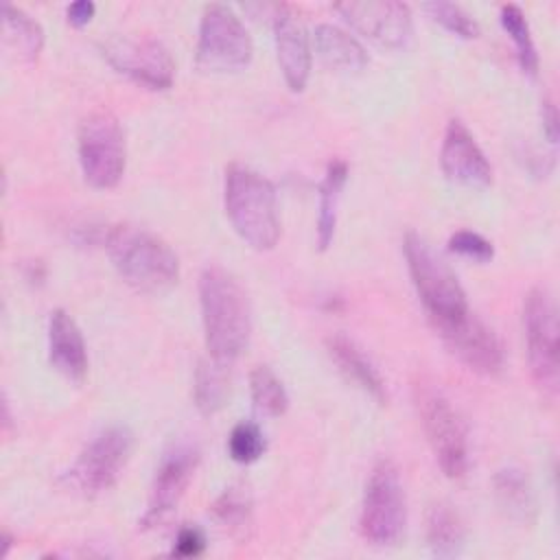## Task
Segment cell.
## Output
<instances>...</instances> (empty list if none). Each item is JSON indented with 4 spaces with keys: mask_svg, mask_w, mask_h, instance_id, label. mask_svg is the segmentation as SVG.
I'll list each match as a JSON object with an SVG mask.
<instances>
[{
    "mask_svg": "<svg viewBox=\"0 0 560 560\" xmlns=\"http://www.w3.org/2000/svg\"><path fill=\"white\" fill-rule=\"evenodd\" d=\"M440 164L444 175L451 182H457L470 188H483L492 182L490 162L486 160L475 136L457 118L448 120L446 125V133L440 151Z\"/></svg>",
    "mask_w": 560,
    "mask_h": 560,
    "instance_id": "15",
    "label": "cell"
},
{
    "mask_svg": "<svg viewBox=\"0 0 560 560\" xmlns=\"http://www.w3.org/2000/svg\"><path fill=\"white\" fill-rule=\"evenodd\" d=\"M105 249L127 284L142 293H164L179 278L177 254L153 232L118 223L105 234Z\"/></svg>",
    "mask_w": 560,
    "mask_h": 560,
    "instance_id": "2",
    "label": "cell"
},
{
    "mask_svg": "<svg viewBox=\"0 0 560 560\" xmlns=\"http://www.w3.org/2000/svg\"><path fill=\"white\" fill-rule=\"evenodd\" d=\"M418 409L440 468L451 479L462 477L468 466V440L457 409L433 387L418 389Z\"/></svg>",
    "mask_w": 560,
    "mask_h": 560,
    "instance_id": "9",
    "label": "cell"
},
{
    "mask_svg": "<svg viewBox=\"0 0 560 560\" xmlns=\"http://www.w3.org/2000/svg\"><path fill=\"white\" fill-rule=\"evenodd\" d=\"M48 359L68 381L81 383L88 374V350L83 335L70 313L57 308L48 324Z\"/></svg>",
    "mask_w": 560,
    "mask_h": 560,
    "instance_id": "17",
    "label": "cell"
},
{
    "mask_svg": "<svg viewBox=\"0 0 560 560\" xmlns=\"http://www.w3.org/2000/svg\"><path fill=\"white\" fill-rule=\"evenodd\" d=\"M131 448V429L125 424H112L92 438V442L81 451L68 472V479L83 492H103L118 481L122 468L129 462Z\"/></svg>",
    "mask_w": 560,
    "mask_h": 560,
    "instance_id": "10",
    "label": "cell"
},
{
    "mask_svg": "<svg viewBox=\"0 0 560 560\" xmlns=\"http://www.w3.org/2000/svg\"><path fill=\"white\" fill-rule=\"evenodd\" d=\"M254 407L265 416H282L289 407V396L282 381L267 365L254 368L249 376Z\"/></svg>",
    "mask_w": 560,
    "mask_h": 560,
    "instance_id": "25",
    "label": "cell"
},
{
    "mask_svg": "<svg viewBox=\"0 0 560 560\" xmlns=\"http://www.w3.org/2000/svg\"><path fill=\"white\" fill-rule=\"evenodd\" d=\"M444 343L470 370L479 374H497L505 363V352L499 335L470 311L457 319L433 324Z\"/></svg>",
    "mask_w": 560,
    "mask_h": 560,
    "instance_id": "12",
    "label": "cell"
},
{
    "mask_svg": "<svg viewBox=\"0 0 560 560\" xmlns=\"http://www.w3.org/2000/svg\"><path fill=\"white\" fill-rule=\"evenodd\" d=\"M315 50L322 61L335 70L357 72L368 63V52L359 39L343 28L322 22L315 26Z\"/></svg>",
    "mask_w": 560,
    "mask_h": 560,
    "instance_id": "19",
    "label": "cell"
},
{
    "mask_svg": "<svg viewBox=\"0 0 560 560\" xmlns=\"http://www.w3.org/2000/svg\"><path fill=\"white\" fill-rule=\"evenodd\" d=\"M206 549V536L197 525H184L177 532L175 545H173V556L177 558H195Z\"/></svg>",
    "mask_w": 560,
    "mask_h": 560,
    "instance_id": "31",
    "label": "cell"
},
{
    "mask_svg": "<svg viewBox=\"0 0 560 560\" xmlns=\"http://www.w3.org/2000/svg\"><path fill=\"white\" fill-rule=\"evenodd\" d=\"M348 179V164L343 160H332L326 166V175L319 184V212H317V245L326 249L332 241L337 225V208L341 199L343 184Z\"/></svg>",
    "mask_w": 560,
    "mask_h": 560,
    "instance_id": "22",
    "label": "cell"
},
{
    "mask_svg": "<svg viewBox=\"0 0 560 560\" xmlns=\"http://www.w3.org/2000/svg\"><path fill=\"white\" fill-rule=\"evenodd\" d=\"M79 164L94 188H112L120 182L127 164L125 133L107 109L92 112L79 127Z\"/></svg>",
    "mask_w": 560,
    "mask_h": 560,
    "instance_id": "7",
    "label": "cell"
},
{
    "mask_svg": "<svg viewBox=\"0 0 560 560\" xmlns=\"http://www.w3.org/2000/svg\"><path fill=\"white\" fill-rule=\"evenodd\" d=\"M273 35L282 77L293 92H302L311 72V46L300 15L289 4L278 7L273 15Z\"/></svg>",
    "mask_w": 560,
    "mask_h": 560,
    "instance_id": "16",
    "label": "cell"
},
{
    "mask_svg": "<svg viewBox=\"0 0 560 560\" xmlns=\"http://www.w3.org/2000/svg\"><path fill=\"white\" fill-rule=\"evenodd\" d=\"M494 497L503 514L521 525L536 518V494L527 475L518 468H503L494 475Z\"/></svg>",
    "mask_w": 560,
    "mask_h": 560,
    "instance_id": "20",
    "label": "cell"
},
{
    "mask_svg": "<svg viewBox=\"0 0 560 560\" xmlns=\"http://www.w3.org/2000/svg\"><path fill=\"white\" fill-rule=\"evenodd\" d=\"M252 37L241 18L221 2L203 9L197 39V66L208 72L245 68L252 59Z\"/></svg>",
    "mask_w": 560,
    "mask_h": 560,
    "instance_id": "8",
    "label": "cell"
},
{
    "mask_svg": "<svg viewBox=\"0 0 560 560\" xmlns=\"http://www.w3.org/2000/svg\"><path fill=\"white\" fill-rule=\"evenodd\" d=\"M501 24L505 33L512 37L518 55V63L527 74H536L538 70V52L534 46V39L529 35V26L525 20V13L518 4H503L501 7Z\"/></svg>",
    "mask_w": 560,
    "mask_h": 560,
    "instance_id": "27",
    "label": "cell"
},
{
    "mask_svg": "<svg viewBox=\"0 0 560 560\" xmlns=\"http://www.w3.org/2000/svg\"><path fill=\"white\" fill-rule=\"evenodd\" d=\"M199 300L208 354L230 365L243 354L252 332L247 293L230 271L206 267L199 278Z\"/></svg>",
    "mask_w": 560,
    "mask_h": 560,
    "instance_id": "1",
    "label": "cell"
},
{
    "mask_svg": "<svg viewBox=\"0 0 560 560\" xmlns=\"http://www.w3.org/2000/svg\"><path fill=\"white\" fill-rule=\"evenodd\" d=\"M230 400V372L228 363L212 357L201 359L195 370V402L201 413L212 416Z\"/></svg>",
    "mask_w": 560,
    "mask_h": 560,
    "instance_id": "23",
    "label": "cell"
},
{
    "mask_svg": "<svg viewBox=\"0 0 560 560\" xmlns=\"http://www.w3.org/2000/svg\"><path fill=\"white\" fill-rule=\"evenodd\" d=\"M523 328L527 341V359L536 385L547 398H556L560 381L558 363V306L545 287H534L523 306Z\"/></svg>",
    "mask_w": 560,
    "mask_h": 560,
    "instance_id": "6",
    "label": "cell"
},
{
    "mask_svg": "<svg viewBox=\"0 0 560 560\" xmlns=\"http://www.w3.org/2000/svg\"><path fill=\"white\" fill-rule=\"evenodd\" d=\"M228 451H230L232 459L238 464L256 462L265 451V435H262L260 427L252 420L238 422L228 438Z\"/></svg>",
    "mask_w": 560,
    "mask_h": 560,
    "instance_id": "28",
    "label": "cell"
},
{
    "mask_svg": "<svg viewBox=\"0 0 560 560\" xmlns=\"http://www.w3.org/2000/svg\"><path fill=\"white\" fill-rule=\"evenodd\" d=\"M427 542L440 558H453L464 547V525L448 503L431 505L427 514Z\"/></svg>",
    "mask_w": 560,
    "mask_h": 560,
    "instance_id": "24",
    "label": "cell"
},
{
    "mask_svg": "<svg viewBox=\"0 0 560 560\" xmlns=\"http://www.w3.org/2000/svg\"><path fill=\"white\" fill-rule=\"evenodd\" d=\"M212 512L234 536H247V529L252 527V499L243 486L228 488L214 501Z\"/></svg>",
    "mask_w": 560,
    "mask_h": 560,
    "instance_id": "26",
    "label": "cell"
},
{
    "mask_svg": "<svg viewBox=\"0 0 560 560\" xmlns=\"http://www.w3.org/2000/svg\"><path fill=\"white\" fill-rule=\"evenodd\" d=\"M335 9L372 42L400 48L411 35V9L398 0H348Z\"/></svg>",
    "mask_w": 560,
    "mask_h": 560,
    "instance_id": "13",
    "label": "cell"
},
{
    "mask_svg": "<svg viewBox=\"0 0 560 560\" xmlns=\"http://www.w3.org/2000/svg\"><path fill=\"white\" fill-rule=\"evenodd\" d=\"M105 59L133 81L166 90L175 77V61L168 48L151 35H112L103 42Z\"/></svg>",
    "mask_w": 560,
    "mask_h": 560,
    "instance_id": "11",
    "label": "cell"
},
{
    "mask_svg": "<svg viewBox=\"0 0 560 560\" xmlns=\"http://www.w3.org/2000/svg\"><path fill=\"white\" fill-rule=\"evenodd\" d=\"M424 11H427L435 22H440L444 28H448L451 33H455V35H459V37H477V35H479V24H477L475 18H472L468 11H464L459 4L435 0V2H427V4H424Z\"/></svg>",
    "mask_w": 560,
    "mask_h": 560,
    "instance_id": "29",
    "label": "cell"
},
{
    "mask_svg": "<svg viewBox=\"0 0 560 560\" xmlns=\"http://www.w3.org/2000/svg\"><path fill=\"white\" fill-rule=\"evenodd\" d=\"M199 464V451L190 442L173 444L160 459L151 494H149V508L142 518V523H158L168 512L175 510L179 499L184 497L195 468Z\"/></svg>",
    "mask_w": 560,
    "mask_h": 560,
    "instance_id": "14",
    "label": "cell"
},
{
    "mask_svg": "<svg viewBox=\"0 0 560 560\" xmlns=\"http://www.w3.org/2000/svg\"><path fill=\"white\" fill-rule=\"evenodd\" d=\"M328 352L332 357V361L337 363L339 372L352 381L357 387H361L365 394H370L376 402H385L387 394H385V383L378 374V370L374 368V363L363 354V350L348 339L346 335H332L326 341Z\"/></svg>",
    "mask_w": 560,
    "mask_h": 560,
    "instance_id": "18",
    "label": "cell"
},
{
    "mask_svg": "<svg viewBox=\"0 0 560 560\" xmlns=\"http://www.w3.org/2000/svg\"><path fill=\"white\" fill-rule=\"evenodd\" d=\"M405 258L413 280V287L433 324L451 322L466 315V293L451 271V267L431 249V245L416 232L405 236Z\"/></svg>",
    "mask_w": 560,
    "mask_h": 560,
    "instance_id": "4",
    "label": "cell"
},
{
    "mask_svg": "<svg viewBox=\"0 0 560 560\" xmlns=\"http://www.w3.org/2000/svg\"><path fill=\"white\" fill-rule=\"evenodd\" d=\"M448 249L477 262H488L494 256L492 243L472 230H457L455 234H451Z\"/></svg>",
    "mask_w": 560,
    "mask_h": 560,
    "instance_id": "30",
    "label": "cell"
},
{
    "mask_svg": "<svg viewBox=\"0 0 560 560\" xmlns=\"http://www.w3.org/2000/svg\"><path fill=\"white\" fill-rule=\"evenodd\" d=\"M2 44L22 61L37 59L44 46L42 26L20 7L4 2L2 4Z\"/></svg>",
    "mask_w": 560,
    "mask_h": 560,
    "instance_id": "21",
    "label": "cell"
},
{
    "mask_svg": "<svg viewBox=\"0 0 560 560\" xmlns=\"http://www.w3.org/2000/svg\"><path fill=\"white\" fill-rule=\"evenodd\" d=\"M407 523L405 490L392 459H381L365 483L359 527L374 547H392L402 538Z\"/></svg>",
    "mask_w": 560,
    "mask_h": 560,
    "instance_id": "5",
    "label": "cell"
},
{
    "mask_svg": "<svg viewBox=\"0 0 560 560\" xmlns=\"http://www.w3.org/2000/svg\"><path fill=\"white\" fill-rule=\"evenodd\" d=\"M542 127H545V133L551 142L558 140V112H556V105L551 101H545L542 103Z\"/></svg>",
    "mask_w": 560,
    "mask_h": 560,
    "instance_id": "33",
    "label": "cell"
},
{
    "mask_svg": "<svg viewBox=\"0 0 560 560\" xmlns=\"http://www.w3.org/2000/svg\"><path fill=\"white\" fill-rule=\"evenodd\" d=\"M94 11H96V7H94L92 0H77V2H72L68 7L66 13H68V22L72 26H83V24H88L92 20Z\"/></svg>",
    "mask_w": 560,
    "mask_h": 560,
    "instance_id": "32",
    "label": "cell"
},
{
    "mask_svg": "<svg viewBox=\"0 0 560 560\" xmlns=\"http://www.w3.org/2000/svg\"><path fill=\"white\" fill-rule=\"evenodd\" d=\"M225 214L236 234L254 249H271L280 236L276 186L247 166H230L225 173Z\"/></svg>",
    "mask_w": 560,
    "mask_h": 560,
    "instance_id": "3",
    "label": "cell"
}]
</instances>
